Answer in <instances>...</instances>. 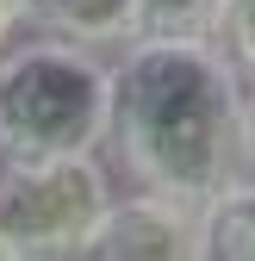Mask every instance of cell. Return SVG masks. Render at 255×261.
Masks as SVG:
<instances>
[{
    "mask_svg": "<svg viewBox=\"0 0 255 261\" xmlns=\"http://www.w3.org/2000/svg\"><path fill=\"white\" fill-rule=\"evenodd\" d=\"M106 149L131 187L206 205L243 174V69L212 38H137L112 56Z\"/></svg>",
    "mask_w": 255,
    "mask_h": 261,
    "instance_id": "obj_1",
    "label": "cell"
},
{
    "mask_svg": "<svg viewBox=\"0 0 255 261\" xmlns=\"http://www.w3.org/2000/svg\"><path fill=\"white\" fill-rule=\"evenodd\" d=\"M112 56L25 31L0 50V155H75L106 149Z\"/></svg>",
    "mask_w": 255,
    "mask_h": 261,
    "instance_id": "obj_2",
    "label": "cell"
},
{
    "mask_svg": "<svg viewBox=\"0 0 255 261\" xmlns=\"http://www.w3.org/2000/svg\"><path fill=\"white\" fill-rule=\"evenodd\" d=\"M106 199L112 168L100 149L0 155V261H81Z\"/></svg>",
    "mask_w": 255,
    "mask_h": 261,
    "instance_id": "obj_3",
    "label": "cell"
},
{
    "mask_svg": "<svg viewBox=\"0 0 255 261\" xmlns=\"http://www.w3.org/2000/svg\"><path fill=\"white\" fill-rule=\"evenodd\" d=\"M87 255L93 261H199V205L149 187H131V193L112 187L106 212L87 230Z\"/></svg>",
    "mask_w": 255,
    "mask_h": 261,
    "instance_id": "obj_4",
    "label": "cell"
},
{
    "mask_svg": "<svg viewBox=\"0 0 255 261\" xmlns=\"http://www.w3.org/2000/svg\"><path fill=\"white\" fill-rule=\"evenodd\" d=\"M19 31L118 56L137 44V0H19Z\"/></svg>",
    "mask_w": 255,
    "mask_h": 261,
    "instance_id": "obj_5",
    "label": "cell"
},
{
    "mask_svg": "<svg viewBox=\"0 0 255 261\" xmlns=\"http://www.w3.org/2000/svg\"><path fill=\"white\" fill-rule=\"evenodd\" d=\"M199 261H255V168L199 205Z\"/></svg>",
    "mask_w": 255,
    "mask_h": 261,
    "instance_id": "obj_6",
    "label": "cell"
},
{
    "mask_svg": "<svg viewBox=\"0 0 255 261\" xmlns=\"http://www.w3.org/2000/svg\"><path fill=\"white\" fill-rule=\"evenodd\" d=\"M224 0H137V38H212Z\"/></svg>",
    "mask_w": 255,
    "mask_h": 261,
    "instance_id": "obj_7",
    "label": "cell"
},
{
    "mask_svg": "<svg viewBox=\"0 0 255 261\" xmlns=\"http://www.w3.org/2000/svg\"><path fill=\"white\" fill-rule=\"evenodd\" d=\"M218 50H224L243 75H255V0H224V19H218Z\"/></svg>",
    "mask_w": 255,
    "mask_h": 261,
    "instance_id": "obj_8",
    "label": "cell"
},
{
    "mask_svg": "<svg viewBox=\"0 0 255 261\" xmlns=\"http://www.w3.org/2000/svg\"><path fill=\"white\" fill-rule=\"evenodd\" d=\"M243 168H255V75H243Z\"/></svg>",
    "mask_w": 255,
    "mask_h": 261,
    "instance_id": "obj_9",
    "label": "cell"
},
{
    "mask_svg": "<svg viewBox=\"0 0 255 261\" xmlns=\"http://www.w3.org/2000/svg\"><path fill=\"white\" fill-rule=\"evenodd\" d=\"M19 38V0H0V50Z\"/></svg>",
    "mask_w": 255,
    "mask_h": 261,
    "instance_id": "obj_10",
    "label": "cell"
}]
</instances>
